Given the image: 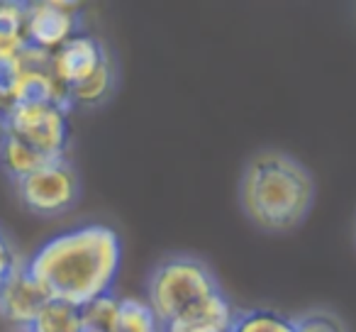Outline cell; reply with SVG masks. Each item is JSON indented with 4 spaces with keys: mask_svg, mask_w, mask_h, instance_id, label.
I'll use <instances>...</instances> for the list:
<instances>
[{
    "mask_svg": "<svg viewBox=\"0 0 356 332\" xmlns=\"http://www.w3.org/2000/svg\"><path fill=\"white\" fill-rule=\"evenodd\" d=\"M120 264V235L108 225L90 223L49 237L25 267L49 298L83 308L86 303L113 293Z\"/></svg>",
    "mask_w": 356,
    "mask_h": 332,
    "instance_id": "6da1fadb",
    "label": "cell"
},
{
    "mask_svg": "<svg viewBox=\"0 0 356 332\" xmlns=\"http://www.w3.org/2000/svg\"><path fill=\"white\" fill-rule=\"evenodd\" d=\"M315 198L310 171L291 154L264 149L247 161L239 181V200L264 232H288L307 218Z\"/></svg>",
    "mask_w": 356,
    "mask_h": 332,
    "instance_id": "7a4b0ae2",
    "label": "cell"
},
{
    "mask_svg": "<svg viewBox=\"0 0 356 332\" xmlns=\"http://www.w3.org/2000/svg\"><path fill=\"white\" fill-rule=\"evenodd\" d=\"M222 291L213 269L191 254H176L154 267L147 281V303L156 320L168 322L193 310L208 296Z\"/></svg>",
    "mask_w": 356,
    "mask_h": 332,
    "instance_id": "3957f363",
    "label": "cell"
},
{
    "mask_svg": "<svg viewBox=\"0 0 356 332\" xmlns=\"http://www.w3.org/2000/svg\"><path fill=\"white\" fill-rule=\"evenodd\" d=\"M69 108L56 103H8L0 132L10 134L47 159H66L71 139Z\"/></svg>",
    "mask_w": 356,
    "mask_h": 332,
    "instance_id": "277c9868",
    "label": "cell"
},
{
    "mask_svg": "<svg viewBox=\"0 0 356 332\" xmlns=\"http://www.w3.org/2000/svg\"><path fill=\"white\" fill-rule=\"evenodd\" d=\"M17 196L30 213L56 218L69 213L81 196L79 174L71 166L69 159H54L42 169L17 181Z\"/></svg>",
    "mask_w": 356,
    "mask_h": 332,
    "instance_id": "5b68a950",
    "label": "cell"
},
{
    "mask_svg": "<svg viewBox=\"0 0 356 332\" xmlns=\"http://www.w3.org/2000/svg\"><path fill=\"white\" fill-rule=\"evenodd\" d=\"M81 13L74 3H27L25 13V40L30 47L54 54L61 45L79 35Z\"/></svg>",
    "mask_w": 356,
    "mask_h": 332,
    "instance_id": "8992f818",
    "label": "cell"
},
{
    "mask_svg": "<svg viewBox=\"0 0 356 332\" xmlns=\"http://www.w3.org/2000/svg\"><path fill=\"white\" fill-rule=\"evenodd\" d=\"M103 42L90 32H79L54 52V76L64 88L86 81L108 61Z\"/></svg>",
    "mask_w": 356,
    "mask_h": 332,
    "instance_id": "52a82bcc",
    "label": "cell"
},
{
    "mask_svg": "<svg viewBox=\"0 0 356 332\" xmlns=\"http://www.w3.org/2000/svg\"><path fill=\"white\" fill-rule=\"evenodd\" d=\"M49 301L51 298L47 296V291L27 271L25 262H22L10 276V281L6 283V288L0 291V317L10 325L20 327V332H25L37 317V313Z\"/></svg>",
    "mask_w": 356,
    "mask_h": 332,
    "instance_id": "ba28073f",
    "label": "cell"
},
{
    "mask_svg": "<svg viewBox=\"0 0 356 332\" xmlns=\"http://www.w3.org/2000/svg\"><path fill=\"white\" fill-rule=\"evenodd\" d=\"M234 306L222 291L208 296L203 303L184 315L163 322L161 332H229L234 322Z\"/></svg>",
    "mask_w": 356,
    "mask_h": 332,
    "instance_id": "9c48e42d",
    "label": "cell"
},
{
    "mask_svg": "<svg viewBox=\"0 0 356 332\" xmlns=\"http://www.w3.org/2000/svg\"><path fill=\"white\" fill-rule=\"evenodd\" d=\"M49 161H54V159L42 157L40 152L30 149L27 144L17 142L15 137L0 132V164H3L6 174L10 176L15 184L27 179L30 174H35L37 169H42V166Z\"/></svg>",
    "mask_w": 356,
    "mask_h": 332,
    "instance_id": "30bf717a",
    "label": "cell"
},
{
    "mask_svg": "<svg viewBox=\"0 0 356 332\" xmlns=\"http://www.w3.org/2000/svg\"><path fill=\"white\" fill-rule=\"evenodd\" d=\"M115 88V69L113 61H105L95 74H90L86 81L66 88V100H69V108H95V105L105 103L108 95Z\"/></svg>",
    "mask_w": 356,
    "mask_h": 332,
    "instance_id": "8fae6325",
    "label": "cell"
},
{
    "mask_svg": "<svg viewBox=\"0 0 356 332\" xmlns=\"http://www.w3.org/2000/svg\"><path fill=\"white\" fill-rule=\"evenodd\" d=\"M25 332H83L81 308L51 298Z\"/></svg>",
    "mask_w": 356,
    "mask_h": 332,
    "instance_id": "7c38bea8",
    "label": "cell"
},
{
    "mask_svg": "<svg viewBox=\"0 0 356 332\" xmlns=\"http://www.w3.org/2000/svg\"><path fill=\"white\" fill-rule=\"evenodd\" d=\"M27 3H0V56H17L25 40Z\"/></svg>",
    "mask_w": 356,
    "mask_h": 332,
    "instance_id": "4fadbf2b",
    "label": "cell"
},
{
    "mask_svg": "<svg viewBox=\"0 0 356 332\" xmlns=\"http://www.w3.org/2000/svg\"><path fill=\"white\" fill-rule=\"evenodd\" d=\"M110 332H161V322L156 320L147 301L120 298L118 315H115Z\"/></svg>",
    "mask_w": 356,
    "mask_h": 332,
    "instance_id": "5bb4252c",
    "label": "cell"
},
{
    "mask_svg": "<svg viewBox=\"0 0 356 332\" xmlns=\"http://www.w3.org/2000/svg\"><path fill=\"white\" fill-rule=\"evenodd\" d=\"M229 332H296V325L293 317L271 308H252V310H237Z\"/></svg>",
    "mask_w": 356,
    "mask_h": 332,
    "instance_id": "9a60e30c",
    "label": "cell"
},
{
    "mask_svg": "<svg viewBox=\"0 0 356 332\" xmlns=\"http://www.w3.org/2000/svg\"><path fill=\"white\" fill-rule=\"evenodd\" d=\"M118 306H120V298L115 293H105V296L86 303L81 308L83 332H110L115 315H118Z\"/></svg>",
    "mask_w": 356,
    "mask_h": 332,
    "instance_id": "2e32d148",
    "label": "cell"
},
{
    "mask_svg": "<svg viewBox=\"0 0 356 332\" xmlns=\"http://www.w3.org/2000/svg\"><path fill=\"white\" fill-rule=\"evenodd\" d=\"M296 332H346L341 320L330 310H307L300 317H293Z\"/></svg>",
    "mask_w": 356,
    "mask_h": 332,
    "instance_id": "e0dca14e",
    "label": "cell"
},
{
    "mask_svg": "<svg viewBox=\"0 0 356 332\" xmlns=\"http://www.w3.org/2000/svg\"><path fill=\"white\" fill-rule=\"evenodd\" d=\"M20 59L17 56H0V100L10 103L13 90H15L17 81H20Z\"/></svg>",
    "mask_w": 356,
    "mask_h": 332,
    "instance_id": "ac0fdd59",
    "label": "cell"
},
{
    "mask_svg": "<svg viewBox=\"0 0 356 332\" xmlns=\"http://www.w3.org/2000/svg\"><path fill=\"white\" fill-rule=\"evenodd\" d=\"M20 264H22V259L17 257L13 242L8 239V235L0 230V291L6 288V283L10 281V276L17 271Z\"/></svg>",
    "mask_w": 356,
    "mask_h": 332,
    "instance_id": "d6986e66",
    "label": "cell"
},
{
    "mask_svg": "<svg viewBox=\"0 0 356 332\" xmlns=\"http://www.w3.org/2000/svg\"><path fill=\"white\" fill-rule=\"evenodd\" d=\"M3 115H6V103L0 100V125H3Z\"/></svg>",
    "mask_w": 356,
    "mask_h": 332,
    "instance_id": "ffe728a7",
    "label": "cell"
}]
</instances>
